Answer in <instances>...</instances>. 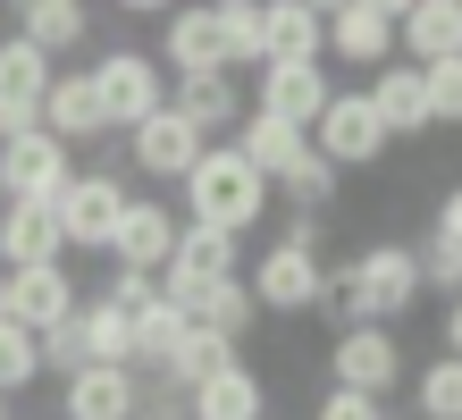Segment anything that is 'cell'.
<instances>
[{"mask_svg": "<svg viewBox=\"0 0 462 420\" xmlns=\"http://www.w3.org/2000/svg\"><path fill=\"white\" fill-rule=\"evenodd\" d=\"M261 210H269V177L236 144H202V160L185 168V219L219 228V236H244V228H261Z\"/></svg>", "mask_w": 462, "mask_h": 420, "instance_id": "obj_1", "label": "cell"}, {"mask_svg": "<svg viewBox=\"0 0 462 420\" xmlns=\"http://www.w3.org/2000/svg\"><path fill=\"white\" fill-rule=\"evenodd\" d=\"M118 210H126V185L110 177V168H76V177L51 193V228H60L68 252H110Z\"/></svg>", "mask_w": 462, "mask_h": 420, "instance_id": "obj_2", "label": "cell"}, {"mask_svg": "<svg viewBox=\"0 0 462 420\" xmlns=\"http://www.w3.org/2000/svg\"><path fill=\"white\" fill-rule=\"evenodd\" d=\"M311 152L337 168H370L378 152H387V126H378V109H370V93L353 84V93H328V109H319V126H311Z\"/></svg>", "mask_w": 462, "mask_h": 420, "instance_id": "obj_3", "label": "cell"}, {"mask_svg": "<svg viewBox=\"0 0 462 420\" xmlns=\"http://www.w3.org/2000/svg\"><path fill=\"white\" fill-rule=\"evenodd\" d=\"M319 277H328V269H319V252L278 236V244H269L261 261H253V277H244V286H253V303H261V312L303 320V312H319Z\"/></svg>", "mask_w": 462, "mask_h": 420, "instance_id": "obj_4", "label": "cell"}, {"mask_svg": "<svg viewBox=\"0 0 462 420\" xmlns=\"http://www.w3.org/2000/svg\"><path fill=\"white\" fill-rule=\"evenodd\" d=\"M93 76V93H101V118H110V135H126V126H143L160 101V68L143 60V51H101V60L85 68Z\"/></svg>", "mask_w": 462, "mask_h": 420, "instance_id": "obj_5", "label": "cell"}, {"mask_svg": "<svg viewBox=\"0 0 462 420\" xmlns=\"http://www.w3.org/2000/svg\"><path fill=\"white\" fill-rule=\"evenodd\" d=\"M328 370H337L345 396L387 404V387L403 378V345H395V328H345L337 345H328Z\"/></svg>", "mask_w": 462, "mask_h": 420, "instance_id": "obj_6", "label": "cell"}, {"mask_svg": "<svg viewBox=\"0 0 462 420\" xmlns=\"http://www.w3.org/2000/svg\"><path fill=\"white\" fill-rule=\"evenodd\" d=\"M51 76H60V68H51L34 42L0 34V144L42 126V93H51Z\"/></svg>", "mask_w": 462, "mask_h": 420, "instance_id": "obj_7", "label": "cell"}, {"mask_svg": "<svg viewBox=\"0 0 462 420\" xmlns=\"http://www.w3.org/2000/svg\"><path fill=\"white\" fill-rule=\"evenodd\" d=\"M353 286H362V320L387 328L420 303V269H412V244H370L362 261H353Z\"/></svg>", "mask_w": 462, "mask_h": 420, "instance_id": "obj_8", "label": "cell"}, {"mask_svg": "<svg viewBox=\"0 0 462 420\" xmlns=\"http://www.w3.org/2000/svg\"><path fill=\"white\" fill-rule=\"evenodd\" d=\"M68 177H76V152H68V144H51L42 126L0 144V193H9V202H51Z\"/></svg>", "mask_w": 462, "mask_h": 420, "instance_id": "obj_9", "label": "cell"}, {"mask_svg": "<svg viewBox=\"0 0 462 420\" xmlns=\"http://www.w3.org/2000/svg\"><path fill=\"white\" fill-rule=\"evenodd\" d=\"M194 160H202V135L185 126L169 101H160L143 126H126V168H143V177H160V185H185Z\"/></svg>", "mask_w": 462, "mask_h": 420, "instance_id": "obj_10", "label": "cell"}, {"mask_svg": "<svg viewBox=\"0 0 462 420\" xmlns=\"http://www.w3.org/2000/svg\"><path fill=\"white\" fill-rule=\"evenodd\" d=\"M85 312V294H76V277L68 261H51V269H9V328L25 336H42V328H60Z\"/></svg>", "mask_w": 462, "mask_h": 420, "instance_id": "obj_11", "label": "cell"}, {"mask_svg": "<svg viewBox=\"0 0 462 420\" xmlns=\"http://www.w3.org/2000/svg\"><path fill=\"white\" fill-rule=\"evenodd\" d=\"M177 228H185V219L169 202H134V193H126V210H118V228H110V261L160 277V269H169V252H177Z\"/></svg>", "mask_w": 462, "mask_h": 420, "instance_id": "obj_12", "label": "cell"}, {"mask_svg": "<svg viewBox=\"0 0 462 420\" xmlns=\"http://www.w3.org/2000/svg\"><path fill=\"white\" fill-rule=\"evenodd\" d=\"M160 51H169V68H177V76H210V68H227L219 9H210V0H177V9L160 17Z\"/></svg>", "mask_w": 462, "mask_h": 420, "instance_id": "obj_13", "label": "cell"}, {"mask_svg": "<svg viewBox=\"0 0 462 420\" xmlns=\"http://www.w3.org/2000/svg\"><path fill=\"white\" fill-rule=\"evenodd\" d=\"M328 93H337V84H328V68H286V60H269L261 68V93L253 101H244V109H261V118H286V126H319V109H328Z\"/></svg>", "mask_w": 462, "mask_h": 420, "instance_id": "obj_14", "label": "cell"}, {"mask_svg": "<svg viewBox=\"0 0 462 420\" xmlns=\"http://www.w3.org/2000/svg\"><path fill=\"white\" fill-rule=\"evenodd\" d=\"M134 412H143V370H101V361H85L68 378V396H60V420H134Z\"/></svg>", "mask_w": 462, "mask_h": 420, "instance_id": "obj_15", "label": "cell"}, {"mask_svg": "<svg viewBox=\"0 0 462 420\" xmlns=\"http://www.w3.org/2000/svg\"><path fill=\"white\" fill-rule=\"evenodd\" d=\"M169 109L202 135V144H227V135H236V118H244V93H236V76H227V68H210V76H177Z\"/></svg>", "mask_w": 462, "mask_h": 420, "instance_id": "obj_16", "label": "cell"}, {"mask_svg": "<svg viewBox=\"0 0 462 420\" xmlns=\"http://www.w3.org/2000/svg\"><path fill=\"white\" fill-rule=\"evenodd\" d=\"M42 135L51 144H101L110 135V118H101V93H93V76L76 68V76H51V93H42Z\"/></svg>", "mask_w": 462, "mask_h": 420, "instance_id": "obj_17", "label": "cell"}, {"mask_svg": "<svg viewBox=\"0 0 462 420\" xmlns=\"http://www.w3.org/2000/svg\"><path fill=\"white\" fill-rule=\"evenodd\" d=\"M362 93H370V109H378V126H387V144H395V135H429V84H420L412 60H387Z\"/></svg>", "mask_w": 462, "mask_h": 420, "instance_id": "obj_18", "label": "cell"}, {"mask_svg": "<svg viewBox=\"0 0 462 420\" xmlns=\"http://www.w3.org/2000/svg\"><path fill=\"white\" fill-rule=\"evenodd\" d=\"M261 51L286 68H319L328 51V17H311L303 0H261Z\"/></svg>", "mask_w": 462, "mask_h": 420, "instance_id": "obj_19", "label": "cell"}, {"mask_svg": "<svg viewBox=\"0 0 462 420\" xmlns=\"http://www.w3.org/2000/svg\"><path fill=\"white\" fill-rule=\"evenodd\" d=\"M60 228H51V202H0V269H51L60 261Z\"/></svg>", "mask_w": 462, "mask_h": 420, "instance_id": "obj_20", "label": "cell"}, {"mask_svg": "<svg viewBox=\"0 0 462 420\" xmlns=\"http://www.w3.org/2000/svg\"><path fill=\"white\" fill-rule=\"evenodd\" d=\"M395 42L412 51V68L462 60V0H412V9L395 17Z\"/></svg>", "mask_w": 462, "mask_h": 420, "instance_id": "obj_21", "label": "cell"}, {"mask_svg": "<svg viewBox=\"0 0 462 420\" xmlns=\"http://www.w3.org/2000/svg\"><path fill=\"white\" fill-rule=\"evenodd\" d=\"M261 412H269V387L244 370V361L210 370L202 387H185V420H261Z\"/></svg>", "mask_w": 462, "mask_h": 420, "instance_id": "obj_22", "label": "cell"}, {"mask_svg": "<svg viewBox=\"0 0 462 420\" xmlns=\"http://www.w3.org/2000/svg\"><path fill=\"white\" fill-rule=\"evenodd\" d=\"M236 261H244V236H219V228H194V219H185V228H177V252H169V269H160V277L219 286V277H236Z\"/></svg>", "mask_w": 462, "mask_h": 420, "instance_id": "obj_23", "label": "cell"}, {"mask_svg": "<svg viewBox=\"0 0 462 420\" xmlns=\"http://www.w3.org/2000/svg\"><path fill=\"white\" fill-rule=\"evenodd\" d=\"M85 34H93L85 0H25V9H17V42H34L42 60H60V51H76Z\"/></svg>", "mask_w": 462, "mask_h": 420, "instance_id": "obj_24", "label": "cell"}, {"mask_svg": "<svg viewBox=\"0 0 462 420\" xmlns=\"http://www.w3.org/2000/svg\"><path fill=\"white\" fill-rule=\"evenodd\" d=\"M328 51H337L345 68H387V60H395V25H387V17H370V9H353V0H345V9L328 17Z\"/></svg>", "mask_w": 462, "mask_h": 420, "instance_id": "obj_25", "label": "cell"}, {"mask_svg": "<svg viewBox=\"0 0 462 420\" xmlns=\"http://www.w3.org/2000/svg\"><path fill=\"white\" fill-rule=\"evenodd\" d=\"M227 361H244V353L227 345V336H210V328H185V345H177L169 361H160V387H177V396H185V387H202L210 370H227Z\"/></svg>", "mask_w": 462, "mask_h": 420, "instance_id": "obj_26", "label": "cell"}, {"mask_svg": "<svg viewBox=\"0 0 462 420\" xmlns=\"http://www.w3.org/2000/svg\"><path fill=\"white\" fill-rule=\"evenodd\" d=\"M269 193H286L294 210H311V219H319V210L337 202V168H328V160H319V152L303 144V152H294V160L278 168V177H269Z\"/></svg>", "mask_w": 462, "mask_h": 420, "instance_id": "obj_27", "label": "cell"}, {"mask_svg": "<svg viewBox=\"0 0 462 420\" xmlns=\"http://www.w3.org/2000/svg\"><path fill=\"white\" fill-rule=\"evenodd\" d=\"M76 320H85V353L101 361V370H134V320H126V312H110V303L93 294Z\"/></svg>", "mask_w": 462, "mask_h": 420, "instance_id": "obj_28", "label": "cell"}, {"mask_svg": "<svg viewBox=\"0 0 462 420\" xmlns=\"http://www.w3.org/2000/svg\"><path fill=\"white\" fill-rule=\"evenodd\" d=\"M185 320L177 303H152V312H134V370H160V361H169L177 345H185Z\"/></svg>", "mask_w": 462, "mask_h": 420, "instance_id": "obj_29", "label": "cell"}, {"mask_svg": "<svg viewBox=\"0 0 462 420\" xmlns=\"http://www.w3.org/2000/svg\"><path fill=\"white\" fill-rule=\"evenodd\" d=\"M412 404H420V420H462V361L454 353H438L412 378Z\"/></svg>", "mask_w": 462, "mask_h": 420, "instance_id": "obj_30", "label": "cell"}, {"mask_svg": "<svg viewBox=\"0 0 462 420\" xmlns=\"http://www.w3.org/2000/svg\"><path fill=\"white\" fill-rule=\"evenodd\" d=\"M42 378V353H34V336L0 320V396H17V387H34Z\"/></svg>", "mask_w": 462, "mask_h": 420, "instance_id": "obj_31", "label": "cell"}, {"mask_svg": "<svg viewBox=\"0 0 462 420\" xmlns=\"http://www.w3.org/2000/svg\"><path fill=\"white\" fill-rule=\"evenodd\" d=\"M34 353H42V370H60V378H76V370H85V320H60V328H42L34 336Z\"/></svg>", "mask_w": 462, "mask_h": 420, "instance_id": "obj_32", "label": "cell"}, {"mask_svg": "<svg viewBox=\"0 0 462 420\" xmlns=\"http://www.w3.org/2000/svg\"><path fill=\"white\" fill-rule=\"evenodd\" d=\"M412 269H420V286H438V294H462V244H446V236L412 244Z\"/></svg>", "mask_w": 462, "mask_h": 420, "instance_id": "obj_33", "label": "cell"}, {"mask_svg": "<svg viewBox=\"0 0 462 420\" xmlns=\"http://www.w3.org/2000/svg\"><path fill=\"white\" fill-rule=\"evenodd\" d=\"M420 84H429V126H462V60L420 68Z\"/></svg>", "mask_w": 462, "mask_h": 420, "instance_id": "obj_34", "label": "cell"}, {"mask_svg": "<svg viewBox=\"0 0 462 420\" xmlns=\"http://www.w3.org/2000/svg\"><path fill=\"white\" fill-rule=\"evenodd\" d=\"M319 312L337 320V336H345V328H370V320H362V286H353V261L319 277Z\"/></svg>", "mask_w": 462, "mask_h": 420, "instance_id": "obj_35", "label": "cell"}, {"mask_svg": "<svg viewBox=\"0 0 462 420\" xmlns=\"http://www.w3.org/2000/svg\"><path fill=\"white\" fill-rule=\"evenodd\" d=\"M101 303L134 320V312H152V303H160V277H152V269H118V277H110V294H101Z\"/></svg>", "mask_w": 462, "mask_h": 420, "instance_id": "obj_36", "label": "cell"}, {"mask_svg": "<svg viewBox=\"0 0 462 420\" xmlns=\"http://www.w3.org/2000/svg\"><path fill=\"white\" fill-rule=\"evenodd\" d=\"M319 420H387L370 396H345V387H328V404H319Z\"/></svg>", "mask_w": 462, "mask_h": 420, "instance_id": "obj_37", "label": "cell"}, {"mask_svg": "<svg viewBox=\"0 0 462 420\" xmlns=\"http://www.w3.org/2000/svg\"><path fill=\"white\" fill-rule=\"evenodd\" d=\"M429 236H446V244H462V185L438 202V219H429Z\"/></svg>", "mask_w": 462, "mask_h": 420, "instance_id": "obj_38", "label": "cell"}, {"mask_svg": "<svg viewBox=\"0 0 462 420\" xmlns=\"http://www.w3.org/2000/svg\"><path fill=\"white\" fill-rule=\"evenodd\" d=\"M446 353H454V361H462V294H454V303H446Z\"/></svg>", "mask_w": 462, "mask_h": 420, "instance_id": "obj_39", "label": "cell"}, {"mask_svg": "<svg viewBox=\"0 0 462 420\" xmlns=\"http://www.w3.org/2000/svg\"><path fill=\"white\" fill-rule=\"evenodd\" d=\"M353 9H370V17H387V25H395L403 9H412V0H353Z\"/></svg>", "mask_w": 462, "mask_h": 420, "instance_id": "obj_40", "label": "cell"}, {"mask_svg": "<svg viewBox=\"0 0 462 420\" xmlns=\"http://www.w3.org/2000/svg\"><path fill=\"white\" fill-rule=\"evenodd\" d=\"M118 9H126V17H169L177 0H118Z\"/></svg>", "mask_w": 462, "mask_h": 420, "instance_id": "obj_41", "label": "cell"}, {"mask_svg": "<svg viewBox=\"0 0 462 420\" xmlns=\"http://www.w3.org/2000/svg\"><path fill=\"white\" fill-rule=\"evenodd\" d=\"M303 9H311V17H337V9H345V0H303Z\"/></svg>", "mask_w": 462, "mask_h": 420, "instance_id": "obj_42", "label": "cell"}, {"mask_svg": "<svg viewBox=\"0 0 462 420\" xmlns=\"http://www.w3.org/2000/svg\"><path fill=\"white\" fill-rule=\"evenodd\" d=\"M0 320H9V269H0Z\"/></svg>", "mask_w": 462, "mask_h": 420, "instance_id": "obj_43", "label": "cell"}, {"mask_svg": "<svg viewBox=\"0 0 462 420\" xmlns=\"http://www.w3.org/2000/svg\"><path fill=\"white\" fill-rule=\"evenodd\" d=\"M152 420H185V412H152Z\"/></svg>", "mask_w": 462, "mask_h": 420, "instance_id": "obj_44", "label": "cell"}, {"mask_svg": "<svg viewBox=\"0 0 462 420\" xmlns=\"http://www.w3.org/2000/svg\"><path fill=\"white\" fill-rule=\"evenodd\" d=\"M0 420H9V396H0Z\"/></svg>", "mask_w": 462, "mask_h": 420, "instance_id": "obj_45", "label": "cell"}, {"mask_svg": "<svg viewBox=\"0 0 462 420\" xmlns=\"http://www.w3.org/2000/svg\"><path fill=\"white\" fill-rule=\"evenodd\" d=\"M0 202H9V193H0Z\"/></svg>", "mask_w": 462, "mask_h": 420, "instance_id": "obj_46", "label": "cell"}, {"mask_svg": "<svg viewBox=\"0 0 462 420\" xmlns=\"http://www.w3.org/2000/svg\"><path fill=\"white\" fill-rule=\"evenodd\" d=\"M17 9H25V0H17Z\"/></svg>", "mask_w": 462, "mask_h": 420, "instance_id": "obj_47", "label": "cell"}, {"mask_svg": "<svg viewBox=\"0 0 462 420\" xmlns=\"http://www.w3.org/2000/svg\"><path fill=\"white\" fill-rule=\"evenodd\" d=\"M253 9H261V0H253Z\"/></svg>", "mask_w": 462, "mask_h": 420, "instance_id": "obj_48", "label": "cell"}]
</instances>
